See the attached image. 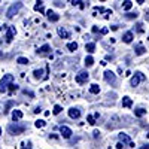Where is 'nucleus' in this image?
Masks as SVG:
<instances>
[{
    "mask_svg": "<svg viewBox=\"0 0 149 149\" xmlns=\"http://www.w3.org/2000/svg\"><path fill=\"white\" fill-rule=\"evenodd\" d=\"M104 81H106L107 84H110V85H113V84L116 82V74L112 72V70H106V72H104Z\"/></svg>",
    "mask_w": 149,
    "mask_h": 149,
    "instance_id": "obj_6",
    "label": "nucleus"
},
{
    "mask_svg": "<svg viewBox=\"0 0 149 149\" xmlns=\"http://www.w3.org/2000/svg\"><path fill=\"white\" fill-rule=\"evenodd\" d=\"M0 57H2V54H0Z\"/></svg>",
    "mask_w": 149,
    "mask_h": 149,
    "instance_id": "obj_44",
    "label": "nucleus"
},
{
    "mask_svg": "<svg viewBox=\"0 0 149 149\" xmlns=\"http://www.w3.org/2000/svg\"><path fill=\"white\" fill-rule=\"evenodd\" d=\"M139 149H149V145H148V143H146V145H145V146H142V148H139Z\"/></svg>",
    "mask_w": 149,
    "mask_h": 149,
    "instance_id": "obj_40",
    "label": "nucleus"
},
{
    "mask_svg": "<svg viewBox=\"0 0 149 149\" xmlns=\"http://www.w3.org/2000/svg\"><path fill=\"white\" fill-rule=\"evenodd\" d=\"M34 125H36L37 128H43V127L46 125V121H45V119H37V121L34 122Z\"/></svg>",
    "mask_w": 149,
    "mask_h": 149,
    "instance_id": "obj_23",
    "label": "nucleus"
},
{
    "mask_svg": "<svg viewBox=\"0 0 149 149\" xmlns=\"http://www.w3.org/2000/svg\"><path fill=\"white\" fill-rule=\"evenodd\" d=\"M61 110H63V107H61L60 104H55V106H54V110H52V113H54V115H58V113H61Z\"/></svg>",
    "mask_w": 149,
    "mask_h": 149,
    "instance_id": "obj_27",
    "label": "nucleus"
},
{
    "mask_svg": "<svg viewBox=\"0 0 149 149\" xmlns=\"http://www.w3.org/2000/svg\"><path fill=\"white\" fill-rule=\"evenodd\" d=\"M17 63H19V64H29L30 61H29V58H26V57H18V58H17Z\"/></svg>",
    "mask_w": 149,
    "mask_h": 149,
    "instance_id": "obj_26",
    "label": "nucleus"
},
{
    "mask_svg": "<svg viewBox=\"0 0 149 149\" xmlns=\"http://www.w3.org/2000/svg\"><path fill=\"white\" fill-rule=\"evenodd\" d=\"M58 36L61 37V39H69V37H70V33H69L64 27H58Z\"/></svg>",
    "mask_w": 149,
    "mask_h": 149,
    "instance_id": "obj_13",
    "label": "nucleus"
},
{
    "mask_svg": "<svg viewBox=\"0 0 149 149\" xmlns=\"http://www.w3.org/2000/svg\"><path fill=\"white\" fill-rule=\"evenodd\" d=\"M22 8V2H17V3H12L10 6H9V9L6 10V17L8 18H14L18 12H19V9Z\"/></svg>",
    "mask_w": 149,
    "mask_h": 149,
    "instance_id": "obj_3",
    "label": "nucleus"
},
{
    "mask_svg": "<svg viewBox=\"0 0 149 149\" xmlns=\"http://www.w3.org/2000/svg\"><path fill=\"white\" fill-rule=\"evenodd\" d=\"M90 93L91 94H98L100 93V86H98L97 84H91L90 85Z\"/></svg>",
    "mask_w": 149,
    "mask_h": 149,
    "instance_id": "obj_20",
    "label": "nucleus"
},
{
    "mask_svg": "<svg viewBox=\"0 0 149 149\" xmlns=\"http://www.w3.org/2000/svg\"><path fill=\"white\" fill-rule=\"evenodd\" d=\"M133 37H134L133 31H127L125 34L122 36V42H124V43H131V42H133Z\"/></svg>",
    "mask_w": 149,
    "mask_h": 149,
    "instance_id": "obj_14",
    "label": "nucleus"
},
{
    "mask_svg": "<svg viewBox=\"0 0 149 149\" xmlns=\"http://www.w3.org/2000/svg\"><path fill=\"white\" fill-rule=\"evenodd\" d=\"M33 76H34V79H43L45 76H43V70L42 69H36L34 72H33Z\"/></svg>",
    "mask_w": 149,
    "mask_h": 149,
    "instance_id": "obj_18",
    "label": "nucleus"
},
{
    "mask_svg": "<svg viewBox=\"0 0 149 149\" xmlns=\"http://www.w3.org/2000/svg\"><path fill=\"white\" fill-rule=\"evenodd\" d=\"M55 3V6H58V8H64V3H61V2H54Z\"/></svg>",
    "mask_w": 149,
    "mask_h": 149,
    "instance_id": "obj_33",
    "label": "nucleus"
},
{
    "mask_svg": "<svg viewBox=\"0 0 149 149\" xmlns=\"http://www.w3.org/2000/svg\"><path fill=\"white\" fill-rule=\"evenodd\" d=\"M79 8H81V9H84V8H85V2H81V5H79Z\"/></svg>",
    "mask_w": 149,
    "mask_h": 149,
    "instance_id": "obj_38",
    "label": "nucleus"
},
{
    "mask_svg": "<svg viewBox=\"0 0 149 149\" xmlns=\"http://www.w3.org/2000/svg\"><path fill=\"white\" fill-rule=\"evenodd\" d=\"M137 31H139V33H142V31H143V29H142V24H137Z\"/></svg>",
    "mask_w": 149,
    "mask_h": 149,
    "instance_id": "obj_35",
    "label": "nucleus"
},
{
    "mask_svg": "<svg viewBox=\"0 0 149 149\" xmlns=\"http://www.w3.org/2000/svg\"><path fill=\"white\" fill-rule=\"evenodd\" d=\"M107 31H109V29H106V27L100 30V33H102V34H107Z\"/></svg>",
    "mask_w": 149,
    "mask_h": 149,
    "instance_id": "obj_34",
    "label": "nucleus"
},
{
    "mask_svg": "<svg viewBox=\"0 0 149 149\" xmlns=\"http://www.w3.org/2000/svg\"><path fill=\"white\" fill-rule=\"evenodd\" d=\"M125 17H127L128 19H134V18H137V14H136V12H134V14H133V12H128Z\"/></svg>",
    "mask_w": 149,
    "mask_h": 149,
    "instance_id": "obj_29",
    "label": "nucleus"
},
{
    "mask_svg": "<svg viewBox=\"0 0 149 149\" xmlns=\"http://www.w3.org/2000/svg\"><path fill=\"white\" fill-rule=\"evenodd\" d=\"M146 137H148V139H149V134H146Z\"/></svg>",
    "mask_w": 149,
    "mask_h": 149,
    "instance_id": "obj_43",
    "label": "nucleus"
},
{
    "mask_svg": "<svg viewBox=\"0 0 149 149\" xmlns=\"http://www.w3.org/2000/svg\"><path fill=\"white\" fill-rule=\"evenodd\" d=\"M86 121H88V122L91 124V125H94V124H95V118H94V116H91V115L86 116Z\"/></svg>",
    "mask_w": 149,
    "mask_h": 149,
    "instance_id": "obj_30",
    "label": "nucleus"
},
{
    "mask_svg": "<svg viewBox=\"0 0 149 149\" xmlns=\"http://www.w3.org/2000/svg\"><path fill=\"white\" fill-rule=\"evenodd\" d=\"M88 78H90V73L86 72V70H81L76 74V82L78 84H85L86 81H88Z\"/></svg>",
    "mask_w": 149,
    "mask_h": 149,
    "instance_id": "obj_5",
    "label": "nucleus"
},
{
    "mask_svg": "<svg viewBox=\"0 0 149 149\" xmlns=\"http://www.w3.org/2000/svg\"><path fill=\"white\" fill-rule=\"evenodd\" d=\"M67 49L69 51H72V52H74L78 49V43L76 42H70V43H67Z\"/></svg>",
    "mask_w": 149,
    "mask_h": 149,
    "instance_id": "obj_22",
    "label": "nucleus"
},
{
    "mask_svg": "<svg viewBox=\"0 0 149 149\" xmlns=\"http://www.w3.org/2000/svg\"><path fill=\"white\" fill-rule=\"evenodd\" d=\"M21 149H31V142H22L21 143Z\"/></svg>",
    "mask_w": 149,
    "mask_h": 149,
    "instance_id": "obj_28",
    "label": "nucleus"
},
{
    "mask_svg": "<svg viewBox=\"0 0 149 149\" xmlns=\"http://www.w3.org/2000/svg\"><path fill=\"white\" fill-rule=\"evenodd\" d=\"M131 8H133V2H130V0L124 2V5H122V9H124V10H130Z\"/></svg>",
    "mask_w": 149,
    "mask_h": 149,
    "instance_id": "obj_25",
    "label": "nucleus"
},
{
    "mask_svg": "<svg viewBox=\"0 0 149 149\" xmlns=\"http://www.w3.org/2000/svg\"><path fill=\"white\" fill-rule=\"evenodd\" d=\"M122 146H124V145H122V143H121V142H119V143H118V145H116V148H118V149H122Z\"/></svg>",
    "mask_w": 149,
    "mask_h": 149,
    "instance_id": "obj_39",
    "label": "nucleus"
},
{
    "mask_svg": "<svg viewBox=\"0 0 149 149\" xmlns=\"http://www.w3.org/2000/svg\"><path fill=\"white\" fill-rule=\"evenodd\" d=\"M118 137H119V142L122 143V145H131L133 142H131V139H130V136L127 134V133H119L118 134Z\"/></svg>",
    "mask_w": 149,
    "mask_h": 149,
    "instance_id": "obj_8",
    "label": "nucleus"
},
{
    "mask_svg": "<svg viewBox=\"0 0 149 149\" xmlns=\"http://www.w3.org/2000/svg\"><path fill=\"white\" fill-rule=\"evenodd\" d=\"M22 116H24V113H22L21 110H18V109L12 110V119H14L15 122H18L19 119H22Z\"/></svg>",
    "mask_w": 149,
    "mask_h": 149,
    "instance_id": "obj_12",
    "label": "nucleus"
},
{
    "mask_svg": "<svg viewBox=\"0 0 149 149\" xmlns=\"http://www.w3.org/2000/svg\"><path fill=\"white\" fill-rule=\"evenodd\" d=\"M26 130H27V125H24V124H19V122H14V124H10V125L8 127V131H9L12 136L22 134Z\"/></svg>",
    "mask_w": 149,
    "mask_h": 149,
    "instance_id": "obj_1",
    "label": "nucleus"
},
{
    "mask_svg": "<svg viewBox=\"0 0 149 149\" xmlns=\"http://www.w3.org/2000/svg\"><path fill=\"white\" fill-rule=\"evenodd\" d=\"M93 136H94V139H97V137H100V131H98V130H95V131L93 133Z\"/></svg>",
    "mask_w": 149,
    "mask_h": 149,
    "instance_id": "obj_32",
    "label": "nucleus"
},
{
    "mask_svg": "<svg viewBox=\"0 0 149 149\" xmlns=\"http://www.w3.org/2000/svg\"><path fill=\"white\" fill-rule=\"evenodd\" d=\"M0 136H2V127H0Z\"/></svg>",
    "mask_w": 149,
    "mask_h": 149,
    "instance_id": "obj_41",
    "label": "nucleus"
},
{
    "mask_svg": "<svg viewBox=\"0 0 149 149\" xmlns=\"http://www.w3.org/2000/svg\"><path fill=\"white\" fill-rule=\"evenodd\" d=\"M85 51L88 52V54H93L95 51V43L94 42H86L85 43Z\"/></svg>",
    "mask_w": 149,
    "mask_h": 149,
    "instance_id": "obj_15",
    "label": "nucleus"
},
{
    "mask_svg": "<svg viewBox=\"0 0 149 149\" xmlns=\"http://www.w3.org/2000/svg\"><path fill=\"white\" fill-rule=\"evenodd\" d=\"M69 116H70L72 119H79V118H81V110H79V107H70V109H69Z\"/></svg>",
    "mask_w": 149,
    "mask_h": 149,
    "instance_id": "obj_10",
    "label": "nucleus"
},
{
    "mask_svg": "<svg viewBox=\"0 0 149 149\" xmlns=\"http://www.w3.org/2000/svg\"><path fill=\"white\" fill-rule=\"evenodd\" d=\"M133 106V100L128 97V95H125V97H122V107H131Z\"/></svg>",
    "mask_w": 149,
    "mask_h": 149,
    "instance_id": "obj_17",
    "label": "nucleus"
},
{
    "mask_svg": "<svg viewBox=\"0 0 149 149\" xmlns=\"http://www.w3.org/2000/svg\"><path fill=\"white\" fill-rule=\"evenodd\" d=\"M97 31H98V27L94 26V27H93V33H97Z\"/></svg>",
    "mask_w": 149,
    "mask_h": 149,
    "instance_id": "obj_37",
    "label": "nucleus"
},
{
    "mask_svg": "<svg viewBox=\"0 0 149 149\" xmlns=\"http://www.w3.org/2000/svg\"><path fill=\"white\" fill-rule=\"evenodd\" d=\"M60 134L63 136L64 139H70L72 134H73V131H72V128H69L67 125H61V127H60Z\"/></svg>",
    "mask_w": 149,
    "mask_h": 149,
    "instance_id": "obj_7",
    "label": "nucleus"
},
{
    "mask_svg": "<svg viewBox=\"0 0 149 149\" xmlns=\"http://www.w3.org/2000/svg\"><path fill=\"white\" fill-rule=\"evenodd\" d=\"M93 64H94V58H93L91 55H88V57L85 58V66H86V67H91Z\"/></svg>",
    "mask_w": 149,
    "mask_h": 149,
    "instance_id": "obj_24",
    "label": "nucleus"
},
{
    "mask_svg": "<svg viewBox=\"0 0 149 149\" xmlns=\"http://www.w3.org/2000/svg\"><path fill=\"white\" fill-rule=\"evenodd\" d=\"M145 79H146V78H145V74H143L142 72H136L134 76H133L131 81H130V84H131V86H137L139 82H143Z\"/></svg>",
    "mask_w": 149,
    "mask_h": 149,
    "instance_id": "obj_4",
    "label": "nucleus"
},
{
    "mask_svg": "<svg viewBox=\"0 0 149 149\" xmlns=\"http://www.w3.org/2000/svg\"><path fill=\"white\" fill-rule=\"evenodd\" d=\"M134 51H136V55H143V54L146 52V49H145L142 45H139V46H136Z\"/></svg>",
    "mask_w": 149,
    "mask_h": 149,
    "instance_id": "obj_21",
    "label": "nucleus"
},
{
    "mask_svg": "<svg viewBox=\"0 0 149 149\" xmlns=\"http://www.w3.org/2000/svg\"><path fill=\"white\" fill-rule=\"evenodd\" d=\"M12 104H14V102H8V103H6V107H5V112H8V110L10 109Z\"/></svg>",
    "mask_w": 149,
    "mask_h": 149,
    "instance_id": "obj_31",
    "label": "nucleus"
},
{
    "mask_svg": "<svg viewBox=\"0 0 149 149\" xmlns=\"http://www.w3.org/2000/svg\"><path fill=\"white\" fill-rule=\"evenodd\" d=\"M2 29H3V27H2V24H0V30H2Z\"/></svg>",
    "mask_w": 149,
    "mask_h": 149,
    "instance_id": "obj_42",
    "label": "nucleus"
},
{
    "mask_svg": "<svg viewBox=\"0 0 149 149\" xmlns=\"http://www.w3.org/2000/svg\"><path fill=\"white\" fill-rule=\"evenodd\" d=\"M12 82H14V74H5L0 81V93H8V86H10Z\"/></svg>",
    "mask_w": 149,
    "mask_h": 149,
    "instance_id": "obj_2",
    "label": "nucleus"
},
{
    "mask_svg": "<svg viewBox=\"0 0 149 149\" xmlns=\"http://www.w3.org/2000/svg\"><path fill=\"white\" fill-rule=\"evenodd\" d=\"M49 51H51V45L45 43V45H42V46L39 48V51H37V52H39L40 55H45V54H48Z\"/></svg>",
    "mask_w": 149,
    "mask_h": 149,
    "instance_id": "obj_16",
    "label": "nucleus"
},
{
    "mask_svg": "<svg viewBox=\"0 0 149 149\" xmlns=\"http://www.w3.org/2000/svg\"><path fill=\"white\" fill-rule=\"evenodd\" d=\"M17 33V29L14 27V26H10V27H8V31H6V42L8 43H10L12 40H14V34Z\"/></svg>",
    "mask_w": 149,
    "mask_h": 149,
    "instance_id": "obj_9",
    "label": "nucleus"
},
{
    "mask_svg": "<svg viewBox=\"0 0 149 149\" xmlns=\"http://www.w3.org/2000/svg\"><path fill=\"white\" fill-rule=\"evenodd\" d=\"M46 15H48V19L51 21V22H57V21L60 19V15H58V14H55V12H54V10H51V9L46 10Z\"/></svg>",
    "mask_w": 149,
    "mask_h": 149,
    "instance_id": "obj_11",
    "label": "nucleus"
},
{
    "mask_svg": "<svg viewBox=\"0 0 149 149\" xmlns=\"http://www.w3.org/2000/svg\"><path fill=\"white\" fill-rule=\"evenodd\" d=\"M143 115H146V110H145L143 107H137V109H134V116L142 118Z\"/></svg>",
    "mask_w": 149,
    "mask_h": 149,
    "instance_id": "obj_19",
    "label": "nucleus"
},
{
    "mask_svg": "<svg viewBox=\"0 0 149 149\" xmlns=\"http://www.w3.org/2000/svg\"><path fill=\"white\" fill-rule=\"evenodd\" d=\"M39 112H42L40 107H36V109H34V113H39Z\"/></svg>",
    "mask_w": 149,
    "mask_h": 149,
    "instance_id": "obj_36",
    "label": "nucleus"
}]
</instances>
